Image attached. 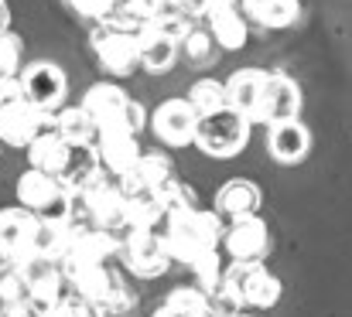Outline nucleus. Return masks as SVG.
Here are the masks:
<instances>
[{"label": "nucleus", "instance_id": "12", "mask_svg": "<svg viewBox=\"0 0 352 317\" xmlns=\"http://www.w3.org/2000/svg\"><path fill=\"white\" fill-rule=\"evenodd\" d=\"M287 119H301V89L291 75L284 72H267V86L260 96V113L256 123H287Z\"/></svg>", "mask_w": 352, "mask_h": 317}, {"label": "nucleus", "instance_id": "32", "mask_svg": "<svg viewBox=\"0 0 352 317\" xmlns=\"http://www.w3.org/2000/svg\"><path fill=\"white\" fill-rule=\"evenodd\" d=\"M216 51H219V45H216L212 34H209L206 27H199V24L178 41V55H185V58L195 62V65H209V62L216 58Z\"/></svg>", "mask_w": 352, "mask_h": 317}, {"label": "nucleus", "instance_id": "25", "mask_svg": "<svg viewBox=\"0 0 352 317\" xmlns=\"http://www.w3.org/2000/svg\"><path fill=\"white\" fill-rule=\"evenodd\" d=\"M69 150H72V147H69L55 130H48V133H41V137L28 147V167L58 178L62 167H65V161H69Z\"/></svg>", "mask_w": 352, "mask_h": 317}, {"label": "nucleus", "instance_id": "5", "mask_svg": "<svg viewBox=\"0 0 352 317\" xmlns=\"http://www.w3.org/2000/svg\"><path fill=\"white\" fill-rule=\"evenodd\" d=\"M250 143V123L233 113L230 106L219 109V113H209V116H199V126H195V147L206 154V157H219V161H230L239 150H246Z\"/></svg>", "mask_w": 352, "mask_h": 317}, {"label": "nucleus", "instance_id": "29", "mask_svg": "<svg viewBox=\"0 0 352 317\" xmlns=\"http://www.w3.org/2000/svg\"><path fill=\"white\" fill-rule=\"evenodd\" d=\"M103 24L113 27V31H123V34H140L151 24V17H147L140 0H113V7H110Z\"/></svg>", "mask_w": 352, "mask_h": 317}, {"label": "nucleus", "instance_id": "20", "mask_svg": "<svg viewBox=\"0 0 352 317\" xmlns=\"http://www.w3.org/2000/svg\"><path fill=\"white\" fill-rule=\"evenodd\" d=\"M267 86V72L263 69H239L226 79V106L239 113L246 123H256L260 113V96Z\"/></svg>", "mask_w": 352, "mask_h": 317}, {"label": "nucleus", "instance_id": "30", "mask_svg": "<svg viewBox=\"0 0 352 317\" xmlns=\"http://www.w3.org/2000/svg\"><path fill=\"white\" fill-rule=\"evenodd\" d=\"M154 198H157V205H161V211H164L168 222L178 218L182 211L195 209V191H192L185 181H178V178H168V181L154 191Z\"/></svg>", "mask_w": 352, "mask_h": 317}, {"label": "nucleus", "instance_id": "19", "mask_svg": "<svg viewBox=\"0 0 352 317\" xmlns=\"http://www.w3.org/2000/svg\"><path fill=\"white\" fill-rule=\"evenodd\" d=\"M62 273H65V283L72 287V294L82 297L93 311L123 283V277L113 266H82V270H62Z\"/></svg>", "mask_w": 352, "mask_h": 317}, {"label": "nucleus", "instance_id": "39", "mask_svg": "<svg viewBox=\"0 0 352 317\" xmlns=\"http://www.w3.org/2000/svg\"><path fill=\"white\" fill-rule=\"evenodd\" d=\"M0 317H45L31 301H21V304H14V307H3Z\"/></svg>", "mask_w": 352, "mask_h": 317}, {"label": "nucleus", "instance_id": "22", "mask_svg": "<svg viewBox=\"0 0 352 317\" xmlns=\"http://www.w3.org/2000/svg\"><path fill=\"white\" fill-rule=\"evenodd\" d=\"M107 171L100 164V154L93 143H82V147H72L69 150V161L58 174V185L69 191V195H82L86 188H93L96 181H103Z\"/></svg>", "mask_w": 352, "mask_h": 317}, {"label": "nucleus", "instance_id": "34", "mask_svg": "<svg viewBox=\"0 0 352 317\" xmlns=\"http://www.w3.org/2000/svg\"><path fill=\"white\" fill-rule=\"evenodd\" d=\"M28 301V280L17 266H0V311Z\"/></svg>", "mask_w": 352, "mask_h": 317}, {"label": "nucleus", "instance_id": "16", "mask_svg": "<svg viewBox=\"0 0 352 317\" xmlns=\"http://www.w3.org/2000/svg\"><path fill=\"white\" fill-rule=\"evenodd\" d=\"M168 178H175V167H171V157L168 154H140V161L117 178V188L126 195V198H137V195H151L157 191Z\"/></svg>", "mask_w": 352, "mask_h": 317}, {"label": "nucleus", "instance_id": "9", "mask_svg": "<svg viewBox=\"0 0 352 317\" xmlns=\"http://www.w3.org/2000/svg\"><path fill=\"white\" fill-rule=\"evenodd\" d=\"M223 249H226V256H230L233 263H263L267 253H270L267 222H263L260 215H246V218L226 222Z\"/></svg>", "mask_w": 352, "mask_h": 317}, {"label": "nucleus", "instance_id": "36", "mask_svg": "<svg viewBox=\"0 0 352 317\" xmlns=\"http://www.w3.org/2000/svg\"><path fill=\"white\" fill-rule=\"evenodd\" d=\"M76 17H82V21H93V24H103L107 21V14H110V7H113V0H62Z\"/></svg>", "mask_w": 352, "mask_h": 317}, {"label": "nucleus", "instance_id": "17", "mask_svg": "<svg viewBox=\"0 0 352 317\" xmlns=\"http://www.w3.org/2000/svg\"><path fill=\"white\" fill-rule=\"evenodd\" d=\"M206 31L212 34V41L223 51H239L246 45V21L236 7V0H212L202 14Z\"/></svg>", "mask_w": 352, "mask_h": 317}, {"label": "nucleus", "instance_id": "4", "mask_svg": "<svg viewBox=\"0 0 352 317\" xmlns=\"http://www.w3.org/2000/svg\"><path fill=\"white\" fill-rule=\"evenodd\" d=\"M223 287L243 311H270L280 301V280L263 263H230L223 270Z\"/></svg>", "mask_w": 352, "mask_h": 317}, {"label": "nucleus", "instance_id": "18", "mask_svg": "<svg viewBox=\"0 0 352 317\" xmlns=\"http://www.w3.org/2000/svg\"><path fill=\"white\" fill-rule=\"evenodd\" d=\"M308 150H311V133L301 119L267 126V154L277 164H301L308 157Z\"/></svg>", "mask_w": 352, "mask_h": 317}, {"label": "nucleus", "instance_id": "7", "mask_svg": "<svg viewBox=\"0 0 352 317\" xmlns=\"http://www.w3.org/2000/svg\"><path fill=\"white\" fill-rule=\"evenodd\" d=\"M120 259L140 280H154V277L168 273V266H171L164 239L157 232H147V228H126L120 235Z\"/></svg>", "mask_w": 352, "mask_h": 317}, {"label": "nucleus", "instance_id": "6", "mask_svg": "<svg viewBox=\"0 0 352 317\" xmlns=\"http://www.w3.org/2000/svg\"><path fill=\"white\" fill-rule=\"evenodd\" d=\"M17 82H21V93H24V103L41 109V113H58L65 106L69 96V79L65 72L55 65V62H28L21 72H17Z\"/></svg>", "mask_w": 352, "mask_h": 317}, {"label": "nucleus", "instance_id": "35", "mask_svg": "<svg viewBox=\"0 0 352 317\" xmlns=\"http://www.w3.org/2000/svg\"><path fill=\"white\" fill-rule=\"evenodd\" d=\"M21 38L14 31L0 34V79H14L21 72Z\"/></svg>", "mask_w": 352, "mask_h": 317}, {"label": "nucleus", "instance_id": "1", "mask_svg": "<svg viewBox=\"0 0 352 317\" xmlns=\"http://www.w3.org/2000/svg\"><path fill=\"white\" fill-rule=\"evenodd\" d=\"M223 232H226V222L212 209H188L164 225L161 239H164V249L171 259L192 266L195 259H202L223 246Z\"/></svg>", "mask_w": 352, "mask_h": 317}, {"label": "nucleus", "instance_id": "33", "mask_svg": "<svg viewBox=\"0 0 352 317\" xmlns=\"http://www.w3.org/2000/svg\"><path fill=\"white\" fill-rule=\"evenodd\" d=\"M223 263H219V249L216 253H209V256H202V259H195L192 263V277H195V287L199 290H206V294H216L219 290V283H223Z\"/></svg>", "mask_w": 352, "mask_h": 317}, {"label": "nucleus", "instance_id": "8", "mask_svg": "<svg viewBox=\"0 0 352 317\" xmlns=\"http://www.w3.org/2000/svg\"><path fill=\"white\" fill-rule=\"evenodd\" d=\"M120 256V235L93 228L86 222H76L69 253L62 259V270H82V266H110V259Z\"/></svg>", "mask_w": 352, "mask_h": 317}, {"label": "nucleus", "instance_id": "27", "mask_svg": "<svg viewBox=\"0 0 352 317\" xmlns=\"http://www.w3.org/2000/svg\"><path fill=\"white\" fill-rule=\"evenodd\" d=\"M55 133H58L69 147L96 143V137H100L93 116H89L82 106H62V109L55 113Z\"/></svg>", "mask_w": 352, "mask_h": 317}, {"label": "nucleus", "instance_id": "28", "mask_svg": "<svg viewBox=\"0 0 352 317\" xmlns=\"http://www.w3.org/2000/svg\"><path fill=\"white\" fill-rule=\"evenodd\" d=\"M185 103L192 106L195 116H209V113L226 109V82H219V79H199V82L188 86Z\"/></svg>", "mask_w": 352, "mask_h": 317}, {"label": "nucleus", "instance_id": "14", "mask_svg": "<svg viewBox=\"0 0 352 317\" xmlns=\"http://www.w3.org/2000/svg\"><path fill=\"white\" fill-rule=\"evenodd\" d=\"M147 123H151L154 137H157L161 143H168V147H188V143H195L199 116L192 113V106L185 103V96H182V99L161 103L154 113H151Z\"/></svg>", "mask_w": 352, "mask_h": 317}, {"label": "nucleus", "instance_id": "26", "mask_svg": "<svg viewBox=\"0 0 352 317\" xmlns=\"http://www.w3.org/2000/svg\"><path fill=\"white\" fill-rule=\"evenodd\" d=\"M243 10L253 24L267 31H280L301 17V0H243Z\"/></svg>", "mask_w": 352, "mask_h": 317}, {"label": "nucleus", "instance_id": "23", "mask_svg": "<svg viewBox=\"0 0 352 317\" xmlns=\"http://www.w3.org/2000/svg\"><path fill=\"white\" fill-rule=\"evenodd\" d=\"M175 58H178V41H175V38L161 34V31L151 27V24L137 34V62H140V72H147V75H164V72H171Z\"/></svg>", "mask_w": 352, "mask_h": 317}, {"label": "nucleus", "instance_id": "15", "mask_svg": "<svg viewBox=\"0 0 352 317\" xmlns=\"http://www.w3.org/2000/svg\"><path fill=\"white\" fill-rule=\"evenodd\" d=\"M48 130H55V116L52 113H41V109H34V106H28V103L14 106V109H7L0 116V143H7V147L28 150Z\"/></svg>", "mask_w": 352, "mask_h": 317}, {"label": "nucleus", "instance_id": "3", "mask_svg": "<svg viewBox=\"0 0 352 317\" xmlns=\"http://www.w3.org/2000/svg\"><path fill=\"white\" fill-rule=\"evenodd\" d=\"M17 205L31 211L38 222H52V225H72L76 222V198L58 185V178L41 174V171H24L17 178Z\"/></svg>", "mask_w": 352, "mask_h": 317}, {"label": "nucleus", "instance_id": "11", "mask_svg": "<svg viewBox=\"0 0 352 317\" xmlns=\"http://www.w3.org/2000/svg\"><path fill=\"white\" fill-rule=\"evenodd\" d=\"M34 232L38 218L31 211H24L21 205L0 211V266H21L24 259H31Z\"/></svg>", "mask_w": 352, "mask_h": 317}, {"label": "nucleus", "instance_id": "37", "mask_svg": "<svg viewBox=\"0 0 352 317\" xmlns=\"http://www.w3.org/2000/svg\"><path fill=\"white\" fill-rule=\"evenodd\" d=\"M45 317H100V314H96V311H93V307H89L82 297L69 294V297H62V301H58V304H55V307H52Z\"/></svg>", "mask_w": 352, "mask_h": 317}, {"label": "nucleus", "instance_id": "24", "mask_svg": "<svg viewBox=\"0 0 352 317\" xmlns=\"http://www.w3.org/2000/svg\"><path fill=\"white\" fill-rule=\"evenodd\" d=\"M212 211L223 218V222H236V218H246V215H260V188L253 181H226L219 191H216V205Z\"/></svg>", "mask_w": 352, "mask_h": 317}, {"label": "nucleus", "instance_id": "41", "mask_svg": "<svg viewBox=\"0 0 352 317\" xmlns=\"http://www.w3.org/2000/svg\"><path fill=\"white\" fill-rule=\"evenodd\" d=\"M7 31H10V3L0 0V34H7Z\"/></svg>", "mask_w": 352, "mask_h": 317}, {"label": "nucleus", "instance_id": "2", "mask_svg": "<svg viewBox=\"0 0 352 317\" xmlns=\"http://www.w3.org/2000/svg\"><path fill=\"white\" fill-rule=\"evenodd\" d=\"M82 109L93 116V123H96L100 133L120 130V133L140 137V130L147 126L144 106L137 103L123 86H117V82H96V86H89V93L82 96Z\"/></svg>", "mask_w": 352, "mask_h": 317}, {"label": "nucleus", "instance_id": "21", "mask_svg": "<svg viewBox=\"0 0 352 317\" xmlns=\"http://www.w3.org/2000/svg\"><path fill=\"white\" fill-rule=\"evenodd\" d=\"M93 147H96V154H100L103 171H107V174H113V178H123V174L140 161V154H144L140 140H137L133 133H120V130H107V133H100Z\"/></svg>", "mask_w": 352, "mask_h": 317}, {"label": "nucleus", "instance_id": "13", "mask_svg": "<svg viewBox=\"0 0 352 317\" xmlns=\"http://www.w3.org/2000/svg\"><path fill=\"white\" fill-rule=\"evenodd\" d=\"M21 273H24V280H28V301L41 311V314H48L62 297H65V273H62V266L58 263H52V259H24L21 266H17Z\"/></svg>", "mask_w": 352, "mask_h": 317}, {"label": "nucleus", "instance_id": "38", "mask_svg": "<svg viewBox=\"0 0 352 317\" xmlns=\"http://www.w3.org/2000/svg\"><path fill=\"white\" fill-rule=\"evenodd\" d=\"M21 103H24V93H21L17 75H14V79H0V116H3L7 109L21 106Z\"/></svg>", "mask_w": 352, "mask_h": 317}, {"label": "nucleus", "instance_id": "43", "mask_svg": "<svg viewBox=\"0 0 352 317\" xmlns=\"http://www.w3.org/2000/svg\"><path fill=\"white\" fill-rule=\"evenodd\" d=\"M226 317H256V314H250V311H233V314H226Z\"/></svg>", "mask_w": 352, "mask_h": 317}, {"label": "nucleus", "instance_id": "10", "mask_svg": "<svg viewBox=\"0 0 352 317\" xmlns=\"http://www.w3.org/2000/svg\"><path fill=\"white\" fill-rule=\"evenodd\" d=\"M89 45L100 58V65L117 75V79H126L140 69L137 62V34H123V31H113L107 24H96L93 34H89Z\"/></svg>", "mask_w": 352, "mask_h": 317}, {"label": "nucleus", "instance_id": "31", "mask_svg": "<svg viewBox=\"0 0 352 317\" xmlns=\"http://www.w3.org/2000/svg\"><path fill=\"white\" fill-rule=\"evenodd\" d=\"M164 304H168L171 311L185 314V317H216L212 314V304H209V294L199 290V287H192V283L175 287V290L164 297Z\"/></svg>", "mask_w": 352, "mask_h": 317}, {"label": "nucleus", "instance_id": "42", "mask_svg": "<svg viewBox=\"0 0 352 317\" xmlns=\"http://www.w3.org/2000/svg\"><path fill=\"white\" fill-rule=\"evenodd\" d=\"M151 317H185V314H178V311H171L168 304H161V307H157V311H154Z\"/></svg>", "mask_w": 352, "mask_h": 317}, {"label": "nucleus", "instance_id": "40", "mask_svg": "<svg viewBox=\"0 0 352 317\" xmlns=\"http://www.w3.org/2000/svg\"><path fill=\"white\" fill-rule=\"evenodd\" d=\"M209 3H212V0H182V7H185V10L192 14V17H202Z\"/></svg>", "mask_w": 352, "mask_h": 317}]
</instances>
